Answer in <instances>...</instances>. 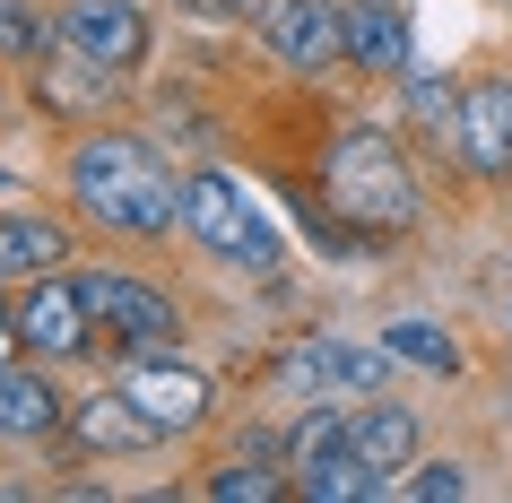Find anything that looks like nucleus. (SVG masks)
I'll use <instances>...</instances> for the list:
<instances>
[{
	"label": "nucleus",
	"instance_id": "nucleus-1",
	"mask_svg": "<svg viewBox=\"0 0 512 503\" xmlns=\"http://www.w3.org/2000/svg\"><path fill=\"white\" fill-rule=\"evenodd\" d=\"M70 191H79L87 217H105L122 235H165L183 217V183L157 165L148 139H87L70 157Z\"/></svg>",
	"mask_w": 512,
	"mask_h": 503
},
{
	"label": "nucleus",
	"instance_id": "nucleus-2",
	"mask_svg": "<svg viewBox=\"0 0 512 503\" xmlns=\"http://www.w3.org/2000/svg\"><path fill=\"white\" fill-rule=\"evenodd\" d=\"M330 209L365 226V235H400L408 217H417V183H408V157L400 139L382 131H348L330 148Z\"/></svg>",
	"mask_w": 512,
	"mask_h": 503
},
{
	"label": "nucleus",
	"instance_id": "nucleus-3",
	"mask_svg": "<svg viewBox=\"0 0 512 503\" xmlns=\"http://www.w3.org/2000/svg\"><path fill=\"white\" fill-rule=\"evenodd\" d=\"M183 235H200L217 261H243V269H270L278 261L270 217L252 209L226 174H191V183H183Z\"/></svg>",
	"mask_w": 512,
	"mask_h": 503
},
{
	"label": "nucleus",
	"instance_id": "nucleus-4",
	"mask_svg": "<svg viewBox=\"0 0 512 503\" xmlns=\"http://www.w3.org/2000/svg\"><path fill=\"white\" fill-rule=\"evenodd\" d=\"M252 35H261L287 70H330V61H348V18H339V0H261V9H252Z\"/></svg>",
	"mask_w": 512,
	"mask_h": 503
},
{
	"label": "nucleus",
	"instance_id": "nucleus-5",
	"mask_svg": "<svg viewBox=\"0 0 512 503\" xmlns=\"http://www.w3.org/2000/svg\"><path fill=\"white\" fill-rule=\"evenodd\" d=\"M278 382L304 399H348V391H382L391 382V347H356V339H304L287 347Z\"/></svg>",
	"mask_w": 512,
	"mask_h": 503
},
{
	"label": "nucleus",
	"instance_id": "nucleus-6",
	"mask_svg": "<svg viewBox=\"0 0 512 503\" xmlns=\"http://www.w3.org/2000/svg\"><path fill=\"white\" fill-rule=\"evenodd\" d=\"M79 295H87V313L105 321L113 339H131V347H157V339H174V304H165L148 278H131V269H87L79 278Z\"/></svg>",
	"mask_w": 512,
	"mask_h": 503
},
{
	"label": "nucleus",
	"instance_id": "nucleus-7",
	"mask_svg": "<svg viewBox=\"0 0 512 503\" xmlns=\"http://www.w3.org/2000/svg\"><path fill=\"white\" fill-rule=\"evenodd\" d=\"M61 44L96 70H131L148 53V18H139L131 0H70L61 9Z\"/></svg>",
	"mask_w": 512,
	"mask_h": 503
},
{
	"label": "nucleus",
	"instance_id": "nucleus-8",
	"mask_svg": "<svg viewBox=\"0 0 512 503\" xmlns=\"http://www.w3.org/2000/svg\"><path fill=\"white\" fill-rule=\"evenodd\" d=\"M87 330H96V313H87L79 287H61L53 269H44V278H27V295H18V339H27L35 356H79Z\"/></svg>",
	"mask_w": 512,
	"mask_h": 503
},
{
	"label": "nucleus",
	"instance_id": "nucleus-9",
	"mask_svg": "<svg viewBox=\"0 0 512 503\" xmlns=\"http://www.w3.org/2000/svg\"><path fill=\"white\" fill-rule=\"evenodd\" d=\"M460 165L469 174H512V79H478L452 113Z\"/></svg>",
	"mask_w": 512,
	"mask_h": 503
},
{
	"label": "nucleus",
	"instance_id": "nucleus-10",
	"mask_svg": "<svg viewBox=\"0 0 512 503\" xmlns=\"http://www.w3.org/2000/svg\"><path fill=\"white\" fill-rule=\"evenodd\" d=\"M122 391H131L139 408H148V417L165 425V434H183V425H200V417H209V373H200V365H183V356H139Z\"/></svg>",
	"mask_w": 512,
	"mask_h": 503
},
{
	"label": "nucleus",
	"instance_id": "nucleus-11",
	"mask_svg": "<svg viewBox=\"0 0 512 503\" xmlns=\"http://www.w3.org/2000/svg\"><path fill=\"white\" fill-rule=\"evenodd\" d=\"M70 434H79V451H96V460H105V451H157L165 443V425L148 417L131 391H96L79 417H70Z\"/></svg>",
	"mask_w": 512,
	"mask_h": 503
},
{
	"label": "nucleus",
	"instance_id": "nucleus-12",
	"mask_svg": "<svg viewBox=\"0 0 512 503\" xmlns=\"http://www.w3.org/2000/svg\"><path fill=\"white\" fill-rule=\"evenodd\" d=\"M339 18H348V61H356V70H374V79L408 70L417 44H408V9H400V0H348Z\"/></svg>",
	"mask_w": 512,
	"mask_h": 503
},
{
	"label": "nucleus",
	"instance_id": "nucleus-13",
	"mask_svg": "<svg viewBox=\"0 0 512 503\" xmlns=\"http://www.w3.org/2000/svg\"><path fill=\"white\" fill-rule=\"evenodd\" d=\"M348 451L374 460L382 477H400L408 460H417V417H408V408H365V417H348Z\"/></svg>",
	"mask_w": 512,
	"mask_h": 503
},
{
	"label": "nucleus",
	"instance_id": "nucleus-14",
	"mask_svg": "<svg viewBox=\"0 0 512 503\" xmlns=\"http://www.w3.org/2000/svg\"><path fill=\"white\" fill-rule=\"evenodd\" d=\"M296 486H304V495H322V503H365V495H391V477H382L374 460H356L348 443H339V451H313Z\"/></svg>",
	"mask_w": 512,
	"mask_h": 503
},
{
	"label": "nucleus",
	"instance_id": "nucleus-15",
	"mask_svg": "<svg viewBox=\"0 0 512 503\" xmlns=\"http://www.w3.org/2000/svg\"><path fill=\"white\" fill-rule=\"evenodd\" d=\"M70 235H61L53 217H0V278H44L61 269Z\"/></svg>",
	"mask_w": 512,
	"mask_h": 503
},
{
	"label": "nucleus",
	"instance_id": "nucleus-16",
	"mask_svg": "<svg viewBox=\"0 0 512 503\" xmlns=\"http://www.w3.org/2000/svg\"><path fill=\"white\" fill-rule=\"evenodd\" d=\"M53 391H44V373H18L0 365V434H53Z\"/></svg>",
	"mask_w": 512,
	"mask_h": 503
},
{
	"label": "nucleus",
	"instance_id": "nucleus-17",
	"mask_svg": "<svg viewBox=\"0 0 512 503\" xmlns=\"http://www.w3.org/2000/svg\"><path fill=\"white\" fill-rule=\"evenodd\" d=\"M105 79H113V70L79 61L70 44H61V61H44V96H53L61 113H87V105H105Z\"/></svg>",
	"mask_w": 512,
	"mask_h": 503
},
{
	"label": "nucleus",
	"instance_id": "nucleus-18",
	"mask_svg": "<svg viewBox=\"0 0 512 503\" xmlns=\"http://www.w3.org/2000/svg\"><path fill=\"white\" fill-rule=\"evenodd\" d=\"M382 347H391V356H408V365H426V373H460V347L443 339L434 321H391V330H382Z\"/></svg>",
	"mask_w": 512,
	"mask_h": 503
},
{
	"label": "nucleus",
	"instance_id": "nucleus-19",
	"mask_svg": "<svg viewBox=\"0 0 512 503\" xmlns=\"http://www.w3.org/2000/svg\"><path fill=\"white\" fill-rule=\"evenodd\" d=\"M209 495H217V503H278V495H287V477H278L270 460L252 451V460H235V469H217V477H209Z\"/></svg>",
	"mask_w": 512,
	"mask_h": 503
},
{
	"label": "nucleus",
	"instance_id": "nucleus-20",
	"mask_svg": "<svg viewBox=\"0 0 512 503\" xmlns=\"http://www.w3.org/2000/svg\"><path fill=\"white\" fill-rule=\"evenodd\" d=\"M408 495L417 503H460L469 495V469H460V460H426V469L408 477Z\"/></svg>",
	"mask_w": 512,
	"mask_h": 503
},
{
	"label": "nucleus",
	"instance_id": "nucleus-21",
	"mask_svg": "<svg viewBox=\"0 0 512 503\" xmlns=\"http://www.w3.org/2000/svg\"><path fill=\"white\" fill-rule=\"evenodd\" d=\"M44 18H35V9H18V0H0V53H44Z\"/></svg>",
	"mask_w": 512,
	"mask_h": 503
},
{
	"label": "nucleus",
	"instance_id": "nucleus-22",
	"mask_svg": "<svg viewBox=\"0 0 512 503\" xmlns=\"http://www.w3.org/2000/svg\"><path fill=\"white\" fill-rule=\"evenodd\" d=\"M339 443H348V417H330V408H313V417L296 425V451H304V460H313V451H339Z\"/></svg>",
	"mask_w": 512,
	"mask_h": 503
},
{
	"label": "nucleus",
	"instance_id": "nucleus-23",
	"mask_svg": "<svg viewBox=\"0 0 512 503\" xmlns=\"http://www.w3.org/2000/svg\"><path fill=\"white\" fill-rule=\"evenodd\" d=\"M0 365H9V313H0Z\"/></svg>",
	"mask_w": 512,
	"mask_h": 503
}]
</instances>
